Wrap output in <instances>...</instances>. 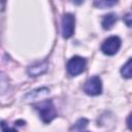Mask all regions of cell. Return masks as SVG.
Instances as JSON below:
<instances>
[{
  "label": "cell",
  "mask_w": 132,
  "mask_h": 132,
  "mask_svg": "<svg viewBox=\"0 0 132 132\" xmlns=\"http://www.w3.org/2000/svg\"><path fill=\"white\" fill-rule=\"evenodd\" d=\"M88 123H89V121H88L87 119H79V120L74 124L73 129H74V130H76V131L81 132V131H82V130L88 126Z\"/></svg>",
  "instance_id": "11"
},
{
  "label": "cell",
  "mask_w": 132,
  "mask_h": 132,
  "mask_svg": "<svg viewBox=\"0 0 132 132\" xmlns=\"http://www.w3.org/2000/svg\"><path fill=\"white\" fill-rule=\"evenodd\" d=\"M46 70H47V62H40V63L29 66L28 74L30 76H38V75L44 73Z\"/></svg>",
  "instance_id": "6"
},
{
  "label": "cell",
  "mask_w": 132,
  "mask_h": 132,
  "mask_svg": "<svg viewBox=\"0 0 132 132\" xmlns=\"http://www.w3.org/2000/svg\"><path fill=\"white\" fill-rule=\"evenodd\" d=\"M75 18L71 13H64L62 16V36L67 39L74 33Z\"/></svg>",
  "instance_id": "5"
},
{
  "label": "cell",
  "mask_w": 132,
  "mask_h": 132,
  "mask_svg": "<svg viewBox=\"0 0 132 132\" xmlns=\"http://www.w3.org/2000/svg\"><path fill=\"white\" fill-rule=\"evenodd\" d=\"M117 4V1H106V0H99V1H95L94 2V5L98 8H109L113 5Z\"/></svg>",
  "instance_id": "10"
},
{
  "label": "cell",
  "mask_w": 132,
  "mask_h": 132,
  "mask_svg": "<svg viewBox=\"0 0 132 132\" xmlns=\"http://www.w3.org/2000/svg\"><path fill=\"white\" fill-rule=\"evenodd\" d=\"M124 22L126 23V25L129 27V28H132V15L131 14H126L124 16Z\"/></svg>",
  "instance_id": "13"
},
{
  "label": "cell",
  "mask_w": 132,
  "mask_h": 132,
  "mask_svg": "<svg viewBox=\"0 0 132 132\" xmlns=\"http://www.w3.org/2000/svg\"><path fill=\"white\" fill-rule=\"evenodd\" d=\"M121 74L125 78H132V58L121 68Z\"/></svg>",
  "instance_id": "8"
},
{
  "label": "cell",
  "mask_w": 132,
  "mask_h": 132,
  "mask_svg": "<svg viewBox=\"0 0 132 132\" xmlns=\"http://www.w3.org/2000/svg\"><path fill=\"white\" fill-rule=\"evenodd\" d=\"M1 128H2V132H18V130H15L14 128H10L8 127L4 121H2L1 123Z\"/></svg>",
  "instance_id": "12"
},
{
  "label": "cell",
  "mask_w": 132,
  "mask_h": 132,
  "mask_svg": "<svg viewBox=\"0 0 132 132\" xmlns=\"http://www.w3.org/2000/svg\"><path fill=\"white\" fill-rule=\"evenodd\" d=\"M122 45V40L118 36H110L106 38L101 44V51L106 56L116 55Z\"/></svg>",
  "instance_id": "3"
},
{
  "label": "cell",
  "mask_w": 132,
  "mask_h": 132,
  "mask_svg": "<svg viewBox=\"0 0 132 132\" xmlns=\"http://www.w3.org/2000/svg\"><path fill=\"white\" fill-rule=\"evenodd\" d=\"M118 21V18H117V14L114 13H108V14H105L102 19V22H101V25H102V28L105 29V30H109L113 27L114 23Z\"/></svg>",
  "instance_id": "7"
},
{
  "label": "cell",
  "mask_w": 132,
  "mask_h": 132,
  "mask_svg": "<svg viewBox=\"0 0 132 132\" xmlns=\"http://www.w3.org/2000/svg\"><path fill=\"white\" fill-rule=\"evenodd\" d=\"M84 91L86 94H88L90 96H97V95L101 94V92H102L101 78L97 75L90 77L84 86Z\"/></svg>",
  "instance_id": "4"
},
{
  "label": "cell",
  "mask_w": 132,
  "mask_h": 132,
  "mask_svg": "<svg viewBox=\"0 0 132 132\" xmlns=\"http://www.w3.org/2000/svg\"><path fill=\"white\" fill-rule=\"evenodd\" d=\"M86 66H87V60L85 58L79 56H74L67 62L66 68H67V72L70 75L76 76L80 74L82 71H85Z\"/></svg>",
  "instance_id": "2"
},
{
  "label": "cell",
  "mask_w": 132,
  "mask_h": 132,
  "mask_svg": "<svg viewBox=\"0 0 132 132\" xmlns=\"http://www.w3.org/2000/svg\"><path fill=\"white\" fill-rule=\"evenodd\" d=\"M127 126H128V128L132 131V113H130L129 117L127 118Z\"/></svg>",
  "instance_id": "14"
},
{
  "label": "cell",
  "mask_w": 132,
  "mask_h": 132,
  "mask_svg": "<svg viewBox=\"0 0 132 132\" xmlns=\"http://www.w3.org/2000/svg\"><path fill=\"white\" fill-rule=\"evenodd\" d=\"M48 94V89L47 88H40V89H37V90H34L33 92H31L30 94L27 95V98H30V99H35L39 96H45Z\"/></svg>",
  "instance_id": "9"
},
{
  "label": "cell",
  "mask_w": 132,
  "mask_h": 132,
  "mask_svg": "<svg viewBox=\"0 0 132 132\" xmlns=\"http://www.w3.org/2000/svg\"><path fill=\"white\" fill-rule=\"evenodd\" d=\"M34 108L38 111L39 118L44 124L51 123L57 117L56 108H55V106L51 100L38 102V103L34 104Z\"/></svg>",
  "instance_id": "1"
}]
</instances>
